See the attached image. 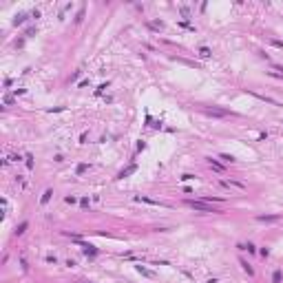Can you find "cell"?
<instances>
[{
	"instance_id": "obj_16",
	"label": "cell",
	"mask_w": 283,
	"mask_h": 283,
	"mask_svg": "<svg viewBox=\"0 0 283 283\" xmlns=\"http://www.w3.org/2000/svg\"><path fill=\"white\" fill-rule=\"evenodd\" d=\"M221 159H224V162H230V164L234 162V157H232V155H221Z\"/></svg>"
},
{
	"instance_id": "obj_10",
	"label": "cell",
	"mask_w": 283,
	"mask_h": 283,
	"mask_svg": "<svg viewBox=\"0 0 283 283\" xmlns=\"http://www.w3.org/2000/svg\"><path fill=\"white\" fill-rule=\"evenodd\" d=\"M257 219H259V221H276L279 217L274 215V217H257Z\"/></svg>"
},
{
	"instance_id": "obj_6",
	"label": "cell",
	"mask_w": 283,
	"mask_h": 283,
	"mask_svg": "<svg viewBox=\"0 0 283 283\" xmlns=\"http://www.w3.org/2000/svg\"><path fill=\"white\" fill-rule=\"evenodd\" d=\"M239 263H241V268H243V270H246V272H248V274H254V270H252V268H250L248 263L243 261V259H241V261H239Z\"/></svg>"
},
{
	"instance_id": "obj_11",
	"label": "cell",
	"mask_w": 283,
	"mask_h": 283,
	"mask_svg": "<svg viewBox=\"0 0 283 283\" xmlns=\"http://www.w3.org/2000/svg\"><path fill=\"white\" fill-rule=\"evenodd\" d=\"M272 281H274V283H281V270H276V272H274V276H272Z\"/></svg>"
},
{
	"instance_id": "obj_5",
	"label": "cell",
	"mask_w": 283,
	"mask_h": 283,
	"mask_svg": "<svg viewBox=\"0 0 283 283\" xmlns=\"http://www.w3.org/2000/svg\"><path fill=\"white\" fill-rule=\"evenodd\" d=\"M82 248H84V252H86V254H97V250L93 248V246H86V243H82Z\"/></svg>"
},
{
	"instance_id": "obj_3",
	"label": "cell",
	"mask_w": 283,
	"mask_h": 283,
	"mask_svg": "<svg viewBox=\"0 0 283 283\" xmlns=\"http://www.w3.org/2000/svg\"><path fill=\"white\" fill-rule=\"evenodd\" d=\"M208 164H210L212 168H215V170H224V166H221V164H219L217 159H212V157H208Z\"/></svg>"
},
{
	"instance_id": "obj_15",
	"label": "cell",
	"mask_w": 283,
	"mask_h": 283,
	"mask_svg": "<svg viewBox=\"0 0 283 283\" xmlns=\"http://www.w3.org/2000/svg\"><path fill=\"white\" fill-rule=\"evenodd\" d=\"M241 248H246V250H248V252H257V248H254L252 243H248V246H241Z\"/></svg>"
},
{
	"instance_id": "obj_14",
	"label": "cell",
	"mask_w": 283,
	"mask_h": 283,
	"mask_svg": "<svg viewBox=\"0 0 283 283\" xmlns=\"http://www.w3.org/2000/svg\"><path fill=\"white\" fill-rule=\"evenodd\" d=\"M137 270H139L142 274H146V276H153V272H148V270H144V268H142V266H137Z\"/></svg>"
},
{
	"instance_id": "obj_1",
	"label": "cell",
	"mask_w": 283,
	"mask_h": 283,
	"mask_svg": "<svg viewBox=\"0 0 283 283\" xmlns=\"http://www.w3.org/2000/svg\"><path fill=\"white\" fill-rule=\"evenodd\" d=\"M188 206H190L192 210H199V212H219V210L215 208V206H210L208 201H188Z\"/></svg>"
},
{
	"instance_id": "obj_17",
	"label": "cell",
	"mask_w": 283,
	"mask_h": 283,
	"mask_svg": "<svg viewBox=\"0 0 283 283\" xmlns=\"http://www.w3.org/2000/svg\"><path fill=\"white\" fill-rule=\"evenodd\" d=\"M84 170H86V164H80V166H77V175H82Z\"/></svg>"
},
{
	"instance_id": "obj_8",
	"label": "cell",
	"mask_w": 283,
	"mask_h": 283,
	"mask_svg": "<svg viewBox=\"0 0 283 283\" xmlns=\"http://www.w3.org/2000/svg\"><path fill=\"white\" fill-rule=\"evenodd\" d=\"M27 226H29V224H27V221H22V224L18 226V230H16V234H22V232H25V230H27Z\"/></svg>"
},
{
	"instance_id": "obj_9",
	"label": "cell",
	"mask_w": 283,
	"mask_h": 283,
	"mask_svg": "<svg viewBox=\"0 0 283 283\" xmlns=\"http://www.w3.org/2000/svg\"><path fill=\"white\" fill-rule=\"evenodd\" d=\"M221 184H224V186H230V182H221ZM232 186H237V188H246L241 182H232Z\"/></svg>"
},
{
	"instance_id": "obj_13",
	"label": "cell",
	"mask_w": 283,
	"mask_h": 283,
	"mask_svg": "<svg viewBox=\"0 0 283 283\" xmlns=\"http://www.w3.org/2000/svg\"><path fill=\"white\" fill-rule=\"evenodd\" d=\"M25 18H27V16H25V13H20V16H18V18H16V25H22V22H25Z\"/></svg>"
},
{
	"instance_id": "obj_18",
	"label": "cell",
	"mask_w": 283,
	"mask_h": 283,
	"mask_svg": "<svg viewBox=\"0 0 283 283\" xmlns=\"http://www.w3.org/2000/svg\"><path fill=\"white\" fill-rule=\"evenodd\" d=\"M190 179H195V175H182V182H190Z\"/></svg>"
},
{
	"instance_id": "obj_2",
	"label": "cell",
	"mask_w": 283,
	"mask_h": 283,
	"mask_svg": "<svg viewBox=\"0 0 283 283\" xmlns=\"http://www.w3.org/2000/svg\"><path fill=\"white\" fill-rule=\"evenodd\" d=\"M204 113L210 117H228V111H219V108H204Z\"/></svg>"
},
{
	"instance_id": "obj_4",
	"label": "cell",
	"mask_w": 283,
	"mask_h": 283,
	"mask_svg": "<svg viewBox=\"0 0 283 283\" xmlns=\"http://www.w3.org/2000/svg\"><path fill=\"white\" fill-rule=\"evenodd\" d=\"M51 195H53V190H51V188H49V190H44V195H42V199H40V204H47V201L51 199Z\"/></svg>"
},
{
	"instance_id": "obj_12",
	"label": "cell",
	"mask_w": 283,
	"mask_h": 283,
	"mask_svg": "<svg viewBox=\"0 0 283 283\" xmlns=\"http://www.w3.org/2000/svg\"><path fill=\"white\" fill-rule=\"evenodd\" d=\"M27 168H33V157L31 155H27Z\"/></svg>"
},
{
	"instance_id": "obj_19",
	"label": "cell",
	"mask_w": 283,
	"mask_h": 283,
	"mask_svg": "<svg viewBox=\"0 0 283 283\" xmlns=\"http://www.w3.org/2000/svg\"><path fill=\"white\" fill-rule=\"evenodd\" d=\"M206 283H215V279H210V281H206Z\"/></svg>"
},
{
	"instance_id": "obj_7",
	"label": "cell",
	"mask_w": 283,
	"mask_h": 283,
	"mask_svg": "<svg viewBox=\"0 0 283 283\" xmlns=\"http://www.w3.org/2000/svg\"><path fill=\"white\" fill-rule=\"evenodd\" d=\"M199 55H201V58H208V55H210V49H208V47H201V49H199Z\"/></svg>"
}]
</instances>
